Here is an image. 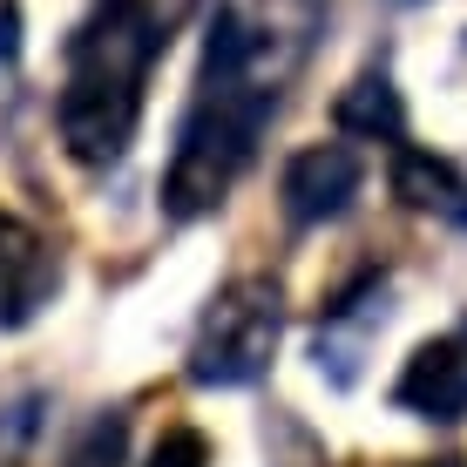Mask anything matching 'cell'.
Masks as SVG:
<instances>
[{
	"label": "cell",
	"instance_id": "8fae6325",
	"mask_svg": "<svg viewBox=\"0 0 467 467\" xmlns=\"http://www.w3.org/2000/svg\"><path fill=\"white\" fill-rule=\"evenodd\" d=\"M14 0H0V61H14V47H21V35H14Z\"/></svg>",
	"mask_w": 467,
	"mask_h": 467
},
{
	"label": "cell",
	"instance_id": "7c38bea8",
	"mask_svg": "<svg viewBox=\"0 0 467 467\" xmlns=\"http://www.w3.org/2000/svg\"><path fill=\"white\" fill-rule=\"evenodd\" d=\"M427 467H467V461H454V454H447V461H427Z\"/></svg>",
	"mask_w": 467,
	"mask_h": 467
},
{
	"label": "cell",
	"instance_id": "3957f363",
	"mask_svg": "<svg viewBox=\"0 0 467 467\" xmlns=\"http://www.w3.org/2000/svg\"><path fill=\"white\" fill-rule=\"evenodd\" d=\"M142 122V82L136 75H109V68H68V88L55 102L61 150L88 170H109L129 156Z\"/></svg>",
	"mask_w": 467,
	"mask_h": 467
},
{
	"label": "cell",
	"instance_id": "6da1fadb",
	"mask_svg": "<svg viewBox=\"0 0 467 467\" xmlns=\"http://www.w3.org/2000/svg\"><path fill=\"white\" fill-rule=\"evenodd\" d=\"M271 109H278V88L257 82H203L197 109H190L183 136H176V156L163 170V211L170 217H211L231 183L244 176L257 136H265Z\"/></svg>",
	"mask_w": 467,
	"mask_h": 467
},
{
	"label": "cell",
	"instance_id": "ba28073f",
	"mask_svg": "<svg viewBox=\"0 0 467 467\" xmlns=\"http://www.w3.org/2000/svg\"><path fill=\"white\" fill-rule=\"evenodd\" d=\"M332 122H339L346 136H366V142H400V136H407V102H400L393 75L366 68V75H352V82L339 88Z\"/></svg>",
	"mask_w": 467,
	"mask_h": 467
},
{
	"label": "cell",
	"instance_id": "7a4b0ae2",
	"mask_svg": "<svg viewBox=\"0 0 467 467\" xmlns=\"http://www.w3.org/2000/svg\"><path fill=\"white\" fill-rule=\"evenodd\" d=\"M285 332V298L271 278H231L211 298L197 339H190V379L197 386H251L265 379Z\"/></svg>",
	"mask_w": 467,
	"mask_h": 467
},
{
	"label": "cell",
	"instance_id": "4fadbf2b",
	"mask_svg": "<svg viewBox=\"0 0 467 467\" xmlns=\"http://www.w3.org/2000/svg\"><path fill=\"white\" fill-rule=\"evenodd\" d=\"M400 7H413V0H400Z\"/></svg>",
	"mask_w": 467,
	"mask_h": 467
},
{
	"label": "cell",
	"instance_id": "8992f818",
	"mask_svg": "<svg viewBox=\"0 0 467 467\" xmlns=\"http://www.w3.org/2000/svg\"><path fill=\"white\" fill-rule=\"evenodd\" d=\"M393 400L420 420H461L467 413V339H427L407 359Z\"/></svg>",
	"mask_w": 467,
	"mask_h": 467
},
{
	"label": "cell",
	"instance_id": "52a82bcc",
	"mask_svg": "<svg viewBox=\"0 0 467 467\" xmlns=\"http://www.w3.org/2000/svg\"><path fill=\"white\" fill-rule=\"evenodd\" d=\"M393 197L420 217L467 223V170L454 156H433V150H400L393 156Z\"/></svg>",
	"mask_w": 467,
	"mask_h": 467
},
{
	"label": "cell",
	"instance_id": "277c9868",
	"mask_svg": "<svg viewBox=\"0 0 467 467\" xmlns=\"http://www.w3.org/2000/svg\"><path fill=\"white\" fill-rule=\"evenodd\" d=\"M55 285H61V265L47 251V237L14 211H0V332L35 326L41 305L55 298Z\"/></svg>",
	"mask_w": 467,
	"mask_h": 467
},
{
	"label": "cell",
	"instance_id": "9c48e42d",
	"mask_svg": "<svg viewBox=\"0 0 467 467\" xmlns=\"http://www.w3.org/2000/svg\"><path fill=\"white\" fill-rule=\"evenodd\" d=\"M129 454V413H95L82 441L68 447V467H122Z\"/></svg>",
	"mask_w": 467,
	"mask_h": 467
},
{
	"label": "cell",
	"instance_id": "30bf717a",
	"mask_svg": "<svg viewBox=\"0 0 467 467\" xmlns=\"http://www.w3.org/2000/svg\"><path fill=\"white\" fill-rule=\"evenodd\" d=\"M150 467H211V441H203L197 427H170L163 441H156Z\"/></svg>",
	"mask_w": 467,
	"mask_h": 467
},
{
	"label": "cell",
	"instance_id": "5b68a950",
	"mask_svg": "<svg viewBox=\"0 0 467 467\" xmlns=\"http://www.w3.org/2000/svg\"><path fill=\"white\" fill-rule=\"evenodd\" d=\"M366 170L359 156L346 150V142H312V150H298L292 163H285V211L292 223H332L352 211V197H359Z\"/></svg>",
	"mask_w": 467,
	"mask_h": 467
}]
</instances>
